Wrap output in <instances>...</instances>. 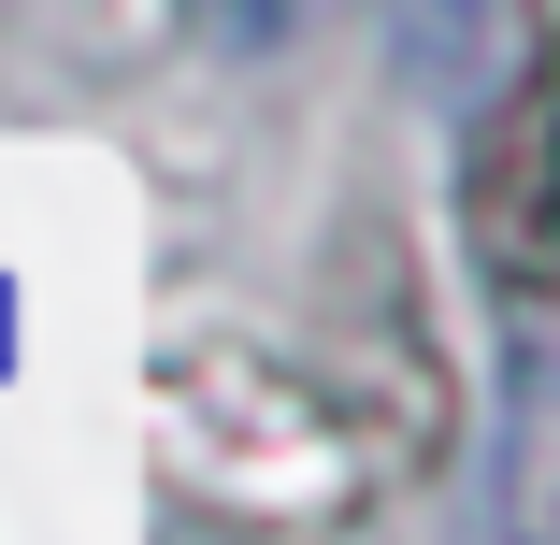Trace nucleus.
I'll use <instances>...</instances> for the list:
<instances>
[{"label":"nucleus","instance_id":"1","mask_svg":"<svg viewBox=\"0 0 560 545\" xmlns=\"http://www.w3.org/2000/svg\"><path fill=\"white\" fill-rule=\"evenodd\" d=\"M445 430H460V388L431 374L402 287L374 316H330L316 359H273V345H187L173 388H159V460L187 502H215L259 446L288 460L259 531H346L360 502H388Z\"/></svg>","mask_w":560,"mask_h":545},{"label":"nucleus","instance_id":"2","mask_svg":"<svg viewBox=\"0 0 560 545\" xmlns=\"http://www.w3.org/2000/svg\"><path fill=\"white\" fill-rule=\"evenodd\" d=\"M546 116H560V72L517 58V86L489 100L475 130V173H460V245L489 273L503 316H546L560 301V187H546Z\"/></svg>","mask_w":560,"mask_h":545}]
</instances>
